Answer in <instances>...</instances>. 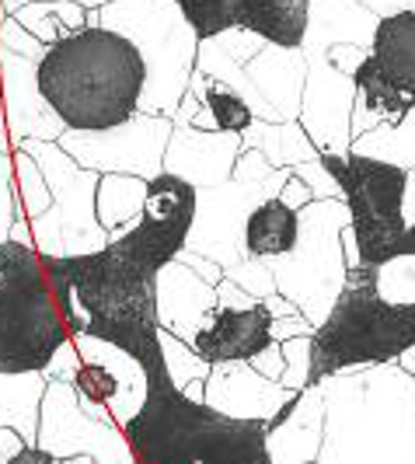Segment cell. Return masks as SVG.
I'll return each mask as SVG.
<instances>
[{"instance_id": "6da1fadb", "label": "cell", "mask_w": 415, "mask_h": 464, "mask_svg": "<svg viewBox=\"0 0 415 464\" xmlns=\"http://www.w3.org/2000/svg\"><path fill=\"white\" fill-rule=\"evenodd\" d=\"M39 88L67 130H109L140 116L147 63L130 35L81 28L46 49Z\"/></svg>"}, {"instance_id": "7a4b0ae2", "label": "cell", "mask_w": 415, "mask_h": 464, "mask_svg": "<svg viewBox=\"0 0 415 464\" xmlns=\"http://www.w3.org/2000/svg\"><path fill=\"white\" fill-rule=\"evenodd\" d=\"M324 447L318 464H415V377L398 363L322 381Z\"/></svg>"}, {"instance_id": "3957f363", "label": "cell", "mask_w": 415, "mask_h": 464, "mask_svg": "<svg viewBox=\"0 0 415 464\" xmlns=\"http://www.w3.org/2000/svg\"><path fill=\"white\" fill-rule=\"evenodd\" d=\"M126 437L140 464H273L265 419H231L185 398L164 363L147 371V401Z\"/></svg>"}, {"instance_id": "277c9868", "label": "cell", "mask_w": 415, "mask_h": 464, "mask_svg": "<svg viewBox=\"0 0 415 464\" xmlns=\"http://www.w3.org/2000/svg\"><path fill=\"white\" fill-rule=\"evenodd\" d=\"M415 346V304L388 301L377 286L373 266L349 269L346 286L311 346V384L339 371L394 363Z\"/></svg>"}, {"instance_id": "5b68a950", "label": "cell", "mask_w": 415, "mask_h": 464, "mask_svg": "<svg viewBox=\"0 0 415 464\" xmlns=\"http://www.w3.org/2000/svg\"><path fill=\"white\" fill-rule=\"evenodd\" d=\"M70 325L56 304L46 256L35 245H0V371H46Z\"/></svg>"}, {"instance_id": "8992f818", "label": "cell", "mask_w": 415, "mask_h": 464, "mask_svg": "<svg viewBox=\"0 0 415 464\" xmlns=\"http://www.w3.org/2000/svg\"><path fill=\"white\" fill-rule=\"evenodd\" d=\"M88 28L122 32L143 53L147 88L140 112L168 119L179 112L192 84L199 39L175 0H112L105 7H88Z\"/></svg>"}, {"instance_id": "52a82bcc", "label": "cell", "mask_w": 415, "mask_h": 464, "mask_svg": "<svg viewBox=\"0 0 415 464\" xmlns=\"http://www.w3.org/2000/svg\"><path fill=\"white\" fill-rule=\"evenodd\" d=\"M324 171L343 188V203L352 217L360 245V266L381 269L398 256V245L409 231L405 220V188L409 168L370 154H322Z\"/></svg>"}, {"instance_id": "ba28073f", "label": "cell", "mask_w": 415, "mask_h": 464, "mask_svg": "<svg viewBox=\"0 0 415 464\" xmlns=\"http://www.w3.org/2000/svg\"><path fill=\"white\" fill-rule=\"evenodd\" d=\"M352 224L343 199H314L300 209V237L294 252L273 262V276L283 297L297 304L318 328L346 286L349 266L343 256V227Z\"/></svg>"}, {"instance_id": "9c48e42d", "label": "cell", "mask_w": 415, "mask_h": 464, "mask_svg": "<svg viewBox=\"0 0 415 464\" xmlns=\"http://www.w3.org/2000/svg\"><path fill=\"white\" fill-rule=\"evenodd\" d=\"M14 147L28 150L39 161L53 188V207L32 220L35 248L46 258L92 256L109 248L112 237L98 224V207H94L101 175L73 161L56 140H18Z\"/></svg>"}, {"instance_id": "30bf717a", "label": "cell", "mask_w": 415, "mask_h": 464, "mask_svg": "<svg viewBox=\"0 0 415 464\" xmlns=\"http://www.w3.org/2000/svg\"><path fill=\"white\" fill-rule=\"evenodd\" d=\"M356 112L381 126H401L415 112V11L384 14L370 32V49L352 70Z\"/></svg>"}, {"instance_id": "8fae6325", "label": "cell", "mask_w": 415, "mask_h": 464, "mask_svg": "<svg viewBox=\"0 0 415 464\" xmlns=\"http://www.w3.org/2000/svg\"><path fill=\"white\" fill-rule=\"evenodd\" d=\"M46 43L24 32L11 14L0 18V105L18 140H60L67 122L53 112L39 88V67L46 56Z\"/></svg>"}, {"instance_id": "7c38bea8", "label": "cell", "mask_w": 415, "mask_h": 464, "mask_svg": "<svg viewBox=\"0 0 415 464\" xmlns=\"http://www.w3.org/2000/svg\"><path fill=\"white\" fill-rule=\"evenodd\" d=\"M171 133H175V119L140 112L130 122H119L109 130H67L56 143L73 161L98 175L119 171V175L158 179L164 171V150Z\"/></svg>"}, {"instance_id": "4fadbf2b", "label": "cell", "mask_w": 415, "mask_h": 464, "mask_svg": "<svg viewBox=\"0 0 415 464\" xmlns=\"http://www.w3.org/2000/svg\"><path fill=\"white\" fill-rule=\"evenodd\" d=\"M290 175H294L290 168H279L276 175L265 179V182H241V179H231V182H220V186L199 188L196 224H192V234H188L185 248L213 258V262H220L224 269H231L241 258H248V248H245L248 217H252V209L258 207L262 199L279 196Z\"/></svg>"}, {"instance_id": "5bb4252c", "label": "cell", "mask_w": 415, "mask_h": 464, "mask_svg": "<svg viewBox=\"0 0 415 464\" xmlns=\"http://www.w3.org/2000/svg\"><path fill=\"white\" fill-rule=\"evenodd\" d=\"M196 39L209 43L227 32H252L279 49H304L311 0H175Z\"/></svg>"}, {"instance_id": "9a60e30c", "label": "cell", "mask_w": 415, "mask_h": 464, "mask_svg": "<svg viewBox=\"0 0 415 464\" xmlns=\"http://www.w3.org/2000/svg\"><path fill=\"white\" fill-rule=\"evenodd\" d=\"M39 447L56 458L88 454L105 464H133L140 461L133 443L122 426L98 422L81 409L77 388L70 381H49L43 398V422H39Z\"/></svg>"}, {"instance_id": "2e32d148", "label": "cell", "mask_w": 415, "mask_h": 464, "mask_svg": "<svg viewBox=\"0 0 415 464\" xmlns=\"http://www.w3.org/2000/svg\"><path fill=\"white\" fill-rule=\"evenodd\" d=\"M73 343L81 349V371L73 377L77 395L98 401L112 412L116 426H130L147 401V371L130 349L116 346L109 339H98L88 332H77Z\"/></svg>"}, {"instance_id": "e0dca14e", "label": "cell", "mask_w": 415, "mask_h": 464, "mask_svg": "<svg viewBox=\"0 0 415 464\" xmlns=\"http://www.w3.org/2000/svg\"><path fill=\"white\" fill-rule=\"evenodd\" d=\"M241 150H245V137L237 133L175 126L168 150H164V171L192 182L196 188L220 186L234 179V164Z\"/></svg>"}, {"instance_id": "ac0fdd59", "label": "cell", "mask_w": 415, "mask_h": 464, "mask_svg": "<svg viewBox=\"0 0 415 464\" xmlns=\"http://www.w3.org/2000/svg\"><path fill=\"white\" fill-rule=\"evenodd\" d=\"M273 343V311L258 301L255 307H217L207 328L196 335V353L207 363H252Z\"/></svg>"}, {"instance_id": "d6986e66", "label": "cell", "mask_w": 415, "mask_h": 464, "mask_svg": "<svg viewBox=\"0 0 415 464\" xmlns=\"http://www.w3.org/2000/svg\"><path fill=\"white\" fill-rule=\"evenodd\" d=\"M297 392L269 381L252 363H213L207 377V405L231 419H269L283 409V401Z\"/></svg>"}, {"instance_id": "ffe728a7", "label": "cell", "mask_w": 415, "mask_h": 464, "mask_svg": "<svg viewBox=\"0 0 415 464\" xmlns=\"http://www.w3.org/2000/svg\"><path fill=\"white\" fill-rule=\"evenodd\" d=\"M217 311V286L196 276L179 258L168 262L158 273V322L175 332L185 343H196V335L207 328Z\"/></svg>"}, {"instance_id": "44dd1931", "label": "cell", "mask_w": 415, "mask_h": 464, "mask_svg": "<svg viewBox=\"0 0 415 464\" xmlns=\"http://www.w3.org/2000/svg\"><path fill=\"white\" fill-rule=\"evenodd\" d=\"M273 464H318L324 447V392L307 384L297 409L265 433Z\"/></svg>"}, {"instance_id": "7402d4cb", "label": "cell", "mask_w": 415, "mask_h": 464, "mask_svg": "<svg viewBox=\"0 0 415 464\" xmlns=\"http://www.w3.org/2000/svg\"><path fill=\"white\" fill-rule=\"evenodd\" d=\"M49 377L46 371H0V426L18 430L24 440H39L43 422V398H46Z\"/></svg>"}, {"instance_id": "603a6c76", "label": "cell", "mask_w": 415, "mask_h": 464, "mask_svg": "<svg viewBox=\"0 0 415 464\" xmlns=\"http://www.w3.org/2000/svg\"><path fill=\"white\" fill-rule=\"evenodd\" d=\"M300 237V209H294L286 199L269 196L252 209L248 227H245V248L255 258H279L294 252Z\"/></svg>"}, {"instance_id": "cb8c5ba5", "label": "cell", "mask_w": 415, "mask_h": 464, "mask_svg": "<svg viewBox=\"0 0 415 464\" xmlns=\"http://www.w3.org/2000/svg\"><path fill=\"white\" fill-rule=\"evenodd\" d=\"M147 186L150 179H140V175H119V171L101 175L94 207H98V224L109 231L112 241H122L140 224L147 207Z\"/></svg>"}, {"instance_id": "d4e9b609", "label": "cell", "mask_w": 415, "mask_h": 464, "mask_svg": "<svg viewBox=\"0 0 415 464\" xmlns=\"http://www.w3.org/2000/svg\"><path fill=\"white\" fill-rule=\"evenodd\" d=\"M11 18L22 24L24 32H32L35 39L53 46L73 32L88 28V7L77 0H32V4H22Z\"/></svg>"}, {"instance_id": "484cf974", "label": "cell", "mask_w": 415, "mask_h": 464, "mask_svg": "<svg viewBox=\"0 0 415 464\" xmlns=\"http://www.w3.org/2000/svg\"><path fill=\"white\" fill-rule=\"evenodd\" d=\"M192 92L199 94V102L209 109V116L217 122V130H224V133H237V137H245L248 130L255 126V109L248 105V98L241 92H234L227 88L224 81H217V77H196L192 84H188Z\"/></svg>"}, {"instance_id": "4316f807", "label": "cell", "mask_w": 415, "mask_h": 464, "mask_svg": "<svg viewBox=\"0 0 415 464\" xmlns=\"http://www.w3.org/2000/svg\"><path fill=\"white\" fill-rule=\"evenodd\" d=\"M245 147H258L276 168H294L322 158L307 133H294V126H262V119H255V126L245 133Z\"/></svg>"}, {"instance_id": "83f0119b", "label": "cell", "mask_w": 415, "mask_h": 464, "mask_svg": "<svg viewBox=\"0 0 415 464\" xmlns=\"http://www.w3.org/2000/svg\"><path fill=\"white\" fill-rule=\"evenodd\" d=\"M14 179H18V199H22V209L28 213V220L43 217L53 207V188H49L39 161L22 147H14Z\"/></svg>"}, {"instance_id": "f1b7e54d", "label": "cell", "mask_w": 415, "mask_h": 464, "mask_svg": "<svg viewBox=\"0 0 415 464\" xmlns=\"http://www.w3.org/2000/svg\"><path fill=\"white\" fill-rule=\"evenodd\" d=\"M161 353H164V371H168V377H171L179 388L192 384V381H207L209 371H213V363H207V360L196 353L192 343L179 339V335L168 332V328H161Z\"/></svg>"}, {"instance_id": "f546056e", "label": "cell", "mask_w": 415, "mask_h": 464, "mask_svg": "<svg viewBox=\"0 0 415 464\" xmlns=\"http://www.w3.org/2000/svg\"><path fill=\"white\" fill-rule=\"evenodd\" d=\"M377 286L388 301L415 304V256H398L377 269Z\"/></svg>"}, {"instance_id": "4dcf8cb0", "label": "cell", "mask_w": 415, "mask_h": 464, "mask_svg": "<svg viewBox=\"0 0 415 464\" xmlns=\"http://www.w3.org/2000/svg\"><path fill=\"white\" fill-rule=\"evenodd\" d=\"M224 276L234 279L241 290H248L258 301H265L269 294H279L276 276H273V262H269V258H255V256L241 258L237 266L224 269Z\"/></svg>"}, {"instance_id": "1f68e13d", "label": "cell", "mask_w": 415, "mask_h": 464, "mask_svg": "<svg viewBox=\"0 0 415 464\" xmlns=\"http://www.w3.org/2000/svg\"><path fill=\"white\" fill-rule=\"evenodd\" d=\"M311 346H314V335H297L283 343V356H286V371L279 381L283 388L304 392L311 384Z\"/></svg>"}, {"instance_id": "d6a6232c", "label": "cell", "mask_w": 415, "mask_h": 464, "mask_svg": "<svg viewBox=\"0 0 415 464\" xmlns=\"http://www.w3.org/2000/svg\"><path fill=\"white\" fill-rule=\"evenodd\" d=\"M18 179H14V154H0V245L11 241V227L18 217Z\"/></svg>"}, {"instance_id": "836d02e7", "label": "cell", "mask_w": 415, "mask_h": 464, "mask_svg": "<svg viewBox=\"0 0 415 464\" xmlns=\"http://www.w3.org/2000/svg\"><path fill=\"white\" fill-rule=\"evenodd\" d=\"M279 168L258 147H245L241 154H237V164H234V179H241V182H265V179H273Z\"/></svg>"}, {"instance_id": "e575fe53", "label": "cell", "mask_w": 415, "mask_h": 464, "mask_svg": "<svg viewBox=\"0 0 415 464\" xmlns=\"http://www.w3.org/2000/svg\"><path fill=\"white\" fill-rule=\"evenodd\" d=\"M81 363H84V360H81V349H77L73 335H70L67 343L53 353V360H49V367H46V377L49 381H70V384H73Z\"/></svg>"}, {"instance_id": "d590c367", "label": "cell", "mask_w": 415, "mask_h": 464, "mask_svg": "<svg viewBox=\"0 0 415 464\" xmlns=\"http://www.w3.org/2000/svg\"><path fill=\"white\" fill-rule=\"evenodd\" d=\"M252 367L258 373H265L269 381H283V371H286V356H283V343H269V346L262 349L258 356L252 360Z\"/></svg>"}, {"instance_id": "8d00e7d4", "label": "cell", "mask_w": 415, "mask_h": 464, "mask_svg": "<svg viewBox=\"0 0 415 464\" xmlns=\"http://www.w3.org/2000/svg\"><path fill=\"white\" fill-rule=\"evenodd\" d=\"M179 262H182V266H188L196 276H203L207 283H213V286L224 279V266H220V262H213V258H207V256H199V252H188V248H182V252H179Z\"/></svg>"}, {"instance_id": "74e56055", "label": "cell", "mask_w": 415, "mask_h": 464, "mask_svg": "<svg viewBox=\"0 0 415 464\" xmlns=\"http://www.w3.org/2000/svg\"><path fill=\"white\" fill-rule=\"evenodd\" d=\"M297 335H314V325L307 322V314H286V318H273V339L286 343V339H297Z\"/></svg>"}, {"instance_id": "f35d334b", "label": "cell", "mask_w": 415, "mask_h": 464, "mask_svg": "<svg viewBox=\"0 0 415 464\" xmlns=\"http://www.w3.org/2000/svg\"><path fill=\"white\" fill-rule=\"evenodd\" d=\"M255 304H258V297H252L248 290H241L234 279L224 276L217 283V307H237L241 311V307H255Z\"/></svg>"}, {"instance_id": "ab89813d", "label": "cell", "mask_w": 415, "mask_h": 464, "mask_svg": "<svg viewBox=\"0 0 415 464\" xmlns=\"http://www.w3.org/2000/svg\"><path fill=\"white\" fill-rule=\"evenodd\" d=\"M279 199H286L294 209H304L307 203H314V192H311V186H307L304 179L290 175V179H286V186H283V192H279Z\"/></svg>"}, {"instance_id": "60d3db41", "label": "cell", "mask_w": 415, "mask_h": 464, "mask_svg": "<svg viewBox=\"0 0 415 464\" xmlns=\"http://www.w3.org/2000/svg\"><path fill=\"white\" fill-rule=\"evenodd\" d=\"M28 440H24L18 430H11V426H0V464H11L18 454H22Z\"/></svg>"}, {"instance_id": "b9f144b4", "label": "cell", "mask_w": 415, "mask_h": 464, "mask_svg": "<svg viewBox=\"0 0 415 464\" xmlns=\"http://www.w3.org/2000/svg\"><path fill=\"white\" fill-rule=\"evenodd\" d=\"M11 464H67L63 458H56V454H49V450H43L39 443H28L22 454L14 458Z\"/></svg>"}, {"instance_id": "7bdbcfd3", "label": "cell", "mask_w": 415, "mask_h": 464, "mask_svg": "<svg viewBox=\"0 0 415 464\" xmlns=\"http://www.w3.org/2000/svg\"><path fill=\"white\" fill-rule=\"evenodd\" d=\"M22 4H32V0H0V18L14 14ZM77 4H84V7H105V4H112V0H77Z\"/></svg>"}, {"instance_id": "ee69618b", "label": "cell", "mask_w": 415, "mask_h": 464, "mask_svg": "<svg viewBox=\"0 0 415 464\" xmlns=\"http://www.w3.org/2000/svg\"><path fill=\"white\" fill-rule=\"evenodd\" d=\"M405 220L415 224V168H409V188H405Z\"/></svg>"}, {"instance_id": "f6af8a7d", "label": "cell", "mask_w": 415, "mask_h": 464, "mask_svg": "<svg viewBox=\"0 0 415 464\" xmlns=\"http://www.w3.org/2000/svg\"><path fill=\"white\" fill-rule=\"evenodd\" d=\"M398 256H415V224L405 231V237H401V245H398ZM394 256V258H398Z\"/></svg>"}, {"instance_id": "bcb514c9", "label": "cell", "mask_w": 415, "mask_h": 464, "mask_svg": "<svg viewBox=\"0 0 415 464\" xmlns=\"http://www.w3.org/2000/svg\"><path fill=\"white\" fill-rule=\"evenodd\" d=\"M67 464H98L94 458H88V454H73V458H63Z\"/></svg>"}, {"instance_id": "7dc6e473", "label": "cell", "mask_w": 415, "mask_h": 464, "mask_svg": "<svg viewBox=\"0 0 415 464\" xmlns=\"http://www.w3.org/2000/svg\"><path fill=\"white\" fill-rule=\"evenodd\" d=\"M98 464H105V461H98ZM133 464H140V461H133Z\"/></svg>"}, {"instance_id": "c3c4849f", "label": "cell", "mask_w": 415, "mask_h": 464, "mask_svg": "<svg viewBox=\"0 0 415 464\" xmlns=\"http://www.w3.org/2000/svg\"><path fill=\"white\" fill-rule=\"evenodd\" d=\"M0 109H4V105H0Z\"/></svg>"}]
</instances>
